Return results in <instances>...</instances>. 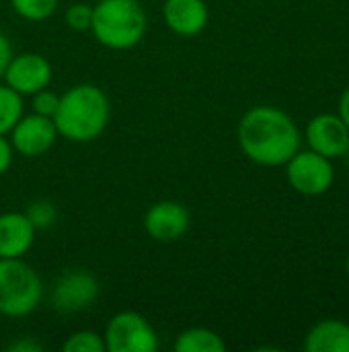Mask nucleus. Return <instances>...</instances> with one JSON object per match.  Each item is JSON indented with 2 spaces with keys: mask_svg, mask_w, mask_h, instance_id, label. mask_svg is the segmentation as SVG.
Returning <instances> with one entry per match:
<instances>
[{
  "mask_svg": "<svg viewBox=\"0 0 349 352\" xmlns=\"http://www.w3.org/2000/svg\"><path fill=\"white\" fill-rule=\"evenodd\" d=\"M239 146L257 165L282 167L300 148V130L284 109L255 105L239 122Z\"/></svg>",
  "mask_w": 349,
  "mask_h": 352,
  "instance_id": "nucleus-1",
  "label": "nucleus"
},
{
  "mask_svg": "<svg viewBox=\"0 0 349 352\" xmlns=\"http://www.w3.org/2000/svg\"><path fill=\"white\" fill-rule=\"evenodd\" d=\"M111 118V105L105 91L97 85L82 82L60 95L53 124L58 134L72 142H91L99 138Z\"/></svg>",
  "mask_w": 349,
  "mask_h": 352,
  "instance_id": "nucleus-2",
  "label": "nucleus"
},
{
  "mask_svg": "<svg viewBox=\"0 0 349 352\" xmlns=\"http://www.w3.org/2000/svg\"><path fill=\"white\" fill-rule=\"evenodd\" d=\"M146 10L140 0H99L93 4L91 31L109 50H132L146 35Z\"/></svg>",
  "mask_w": 349,
  "mask_h": 352,
  "instance_id": "nucleus-3",
  "label": "nucleus"
},
{
  "mask_svg": "<svg viewBox=\"0 0 349 352\" xmlns=\"http://www.w3.org/2000/svg\"><path fill=\"white\" fill-rule=\"evenodd\" d=\"M43 297L39 274L23 258L0 260V314L23 318L37 309Z\"/></svg>",
  "mask_w": 349,
  "mask_h": 352,
  "instance_id": "nucleus-4",
  "label": "nucleus"
},
{
  "mask_svg": "<svg viewBox=\"0 0 349 352\" xmlns=\"http://www.w3.org/2000/svg\"><path fill=\"white\" fill-rule=\"evenodd\" d=\"M107 352H156L158 336L150 322L136 311L115 314L103 334Z\"/></svg>",
  "mask_w": 349,
  "mask_h": 352,
  "instance_id": "nucleus-5",
  "label": "nucleus"
},
{
  "mask_svg": "<svg viewBox=\"0 0 349 352\" xmlns=\"http://www.w3.org/2000/svg\"><path fill=\"white\" fill-rule=\"evenodd\" d=\"M290 188L302 196H321L329 192L335 182V169L331 159L315 151H296L284 165Z\"/></svg>",
  "mask_w": 349,
  "mask_h": 352,
  "instance_id": "nucleus-6",
  "label": "nucleus"
},
{
  "mask_svg": "<svg viewBox=\"0 0 349 352\" xmlns=\"http://www.w3.org/2000/svg\"><path fill=\"white\" fill-rule=\"evenodd\" d=\"M99 297V283L86 270L64 272L51 291V305L60 314H78L91 307Z\"/></svg>",
  "mask_w": 349,
  "mask_h": 352,
  "instance_id": "nucleus-7",
  "label": "nucleus"
},
{
  "mask_svg": "<svg viewBox=\"0 0 349 352\" xmlns=\"http://www.w3.org/2000/svg\"><path fill=\"white\" fill-rule=\"evenodd\" d=\"M51 76V64L45 56L25 52L10 58L2 80L19 95H33L41 89H47Z\"/></svg>",
  "mask_w": 349,
  "mask_h": 352,
  "instance_id": "nucleus-8",
  "label": "nucleus"
},
{
  "mask_svg": "<svg viewBox=\"0 0 349 352\" xmlns=\"http://www.w3.org/2000/svg\"><path fill=\"white\" fill-rule=\"evenodd\" d=\"M58 136L60 134L51 118L39 113H23V118L10 130V144L19 155L33 159L45 155L56 144Z\"/></svg>",
  "mask_w": 349,
  "mask_h": 352,
  "instance_id": "nucleus-9",
  "label": "nucleus"
},
{
  "mask_svg": "<svg viewBox=\"0 0 349 352\" xmlns=\"http://www.w3.org/2000/svg\"><path fill=\"white\" fill-rule=\"evenodd\" d=\"M309 148L327 157H346L349 148V128L337 113H319L306 126Z\"/></svg>",
  "mask_w": 349,
  "mask_h": 352,
  "instance_id": "nucleus-10",
  "label": "nucleus"
},
{
  "mask_svg": "<svg viewBox=\"0 0 349 352\" xmlns=\"http://www.w3.org/2000/svg\"><path fill=\"white\" fill-rule=\"evenodd\" d=\"M189 212L183 204L175 200H163L152 204L144 214L146 233L160 243H171L181 239L189 229Z\"/></svg>",
  "mask_w": 349,
  "mask_h": 352,
  "instance_id": "nucleus-11",
  "label": "nucleus"
},
{
  "mask_svg": "<svg viewBox=\"0 0 349 352\" xmlns=\"http://www.w3.org/2000/svg\"><path fill=\"white\" fill-rule=\"evenodd\" d=\"M163 16L173 33L193 37L208 27L210 10L206 0H165Z\"/></svg>",
  "mask_w": 349,
  "mask_h": 352,
  "instance_id": "nucleus-12",
  "label": "nucleus"
},
{
  "mask_svg": "<svg viewBox=\"0 0 349 352\" xmlns=\"http://www.w3.org/2000/svg\"><path fill=\"white\" fill-rule=\"evenodd\" d=\"M35 241V227L25 212L0 214V260L23 258Z\"/></svg>",
  "mask_w": 349,
  "mask_h": 352,
  "instance_id": "nucleus-13",
  "label": "nucleus"
},
{
  "mask_svg": "<svg viewBox=\"0 0 349 352\" xmlns=\"http://www.w3.org/2000/svg\"><path fill=\"white\" fill-rule=\"evenodd\" d=\"M306 352H349V324L344 320H321L304 336Z\"/></svg>",
  "mask_w": 349,
  "mask_h": 352,
  "instance_id": "nucleus-14",
  "label": "nucleus"
},
{
  "mask_svg": "<svg viewBox=\"0 0 349 352\" xmlns=\"http://www.w3.org/2000/svg\"><path fill=\"white\" fill-rule=\"evenodd\" d=\"M173 349L175 352H224L226 342L210 328H189L177 336Z\"/></svg>",
  "mask_w": 349,
  "mask_h": 352,
  "instance_id": "nucleus-15",
  "label": "nucleus"
},
{
  "mask_svg": "<svg viewBox=\"0 0 349 352\" xmlns=\"http://www.w3.org/2000/svg\"><path fill=\"white\" fill-rule=\"evenodd\" d=\"M25 103L23 95L12 91L8 85H0V134L6 136L14 128V124L23 118Z\"/></svg>",
  "mask_w": 349,
  "mask_h": 352,
  "instance_id": "nucleus-16",
  "label": "nucleus"
},
{
  "mask_svg": "<svg viewBox=\"0 0 349 352\" xmlns=\"http://www.w3.org/2000/svg\"><path fill=\"white\" fill-rule=\"evenodd\" d=\"M58 2L60 0H10V6L19 16L39 23V21L49 19L56 12Z\"/></svg>",
  "mask_w": 349,
  "mask_h": 352,
  "instance_id": "nucleus-17",
  "label": "nucleus"
},
{
  "mask_svg": "<svg viewBox=\"0 0 349 352\" xmlns=\"http://www.w3.org/2000/svg\"><path fill=\"white\" fill-rule=\"evenodd\" d=\"M64 352H105V340L93 330H78L62 344Z\"/></svg>",
  "mask_w": 349,
  "mask_h": 352,
  "instance_id": "nucleus-18",
  "label": "nucleus"
},
{
  "mask_svg": "<svg viewBox=\"0 0 349 352\" xmlns=\"http://www.w3.org/2000/svg\"><path fill=\"white\" fill-rule=\"evenodd\" d=\"M25 214H27V219L31 221V225L35 227V231H37V229H49V227L56 223V217H58L53 204L47 202V200H37V202H33Z\"/></svg>",
  "mask_w": 349,
  "mask_h": 352,
  "instance_id": "nucleus-19",
  "label": "nucleus"
},
{
  "mask_svg": "<svg viewBox=\"0 0 349 352\" xmlns=\"http://www.w3.org/2000/svg\"><path fill=\"white\" fill-rule=\"evenodd\" d=\"M66 23L74 31H91L93 23V4L86 2H74L66 10Z\"/></svg>",
  "mask_w": 349,
  "mask_h": 352,
  "instance_id": "nucleus-20",
  "label": "nucleus"
},
{
  "mask_svg": "<svg viewBox=\"0 0 349 352\" xmlns=\"http://www.w3.org/2000/svg\"><path fill=\"white\" fill-rule=\"evenodd\" d=\"M31 107H33V113H39V116H45V118H53L56 109H58V103H60V95L49 91V89H41L37 93L31 95Z\"/></svg>",
  "mask_w": 349,
  "mask_h": 352,
  "instance_id": "nucleus-21",
  "label": "nucleus"
},
{
  "mask_svg": "<svg viewBox=\"0 0 349 352\" xmlns=\"http://www.w3.org/2000/svg\"><path fill=\"white\" fill-rule=\"evenodd\" d=\"M12 153H14V148H12L10 140L0 134V175H4L10 169V165H12Z\"/></svg>",
  "mask_w": 349,
  "mask_h": 352,
  "instance_id": "nucleus-22",
  "label": "nucleus"
},
{
  "mask_svg": "<svg viewBox=\"0 0 349 352\" xmlns=\"http://www.w3.org/2000/svg\"><path fill=\"white\" fill-rule=\"evenodd\" d=\"M12 56L14 54H12V45L8 41V37L4 33H0V80H2L4 70H6V66H8V62H10Z\"/></svg>",
  "mask_w": 349,
  "mask_h": 352,
  "instance_id": "nucleus-23",
  "label": "nucleus"
},
{
  "mask_svg": "<svg viewBox=\"0 0 349 352\" xmlns=\"http://www.w3.org/2000/svg\"><path fill=\"white\" fill-rule=\"evenodd\" d=\"M10 352H39L41 351V344H37L35 340H21V342H14L12 346H8Z\"/></svg>",
  "mask_w": 349,
  "mask_h": 352,
  "instance_id": "nucleus-24",
  "label": "nucleus"
},
{
  "mask_svg": "<svg viewBox=\"0 0 349 352\" xmlns=\"http://www.w3.org/2000/svg\"><path fill=\"white\" fill-rule=\"evenodd\" d=\"M344 122H346V126L349 128V87L341 93V99H339V113H337Z\"/></svg>",
  "mask_w": 349,
  "mask_h": 352,
  "instance_id": "nucleus-25",
  "label": "nucleus"
},
{
  "mask_svg": "<svg viewBox=\"0 0 349 352\" xmlns=\"http://www.w3.org/2000/svg\"><path fill=\"white\" fill-rule=\"evenodd\" d=\"M346 272H348V276H349V254H348V260H346Z\"/></svg>",
  "mask_w": 349,
  "mask_h": 352,
  "instance_id": "nucleus-26",
  "label": "nucleus"
},
{
  "mask_svg": "<svg viewBox=\"0 0 349 352\" xmlns=\"http://www.w3.org/2000/svg\"><path fill=\"white\" fill-rule=\"evenodd\" d=\"M346 157H348V159H349V148H348V153H346Z\"/></svg>",
  "mask_w": 349,
  "mask_h": 352,
  "instance_id": "nucleus-27",
  "label": "nucleus"
}]
</instances>
